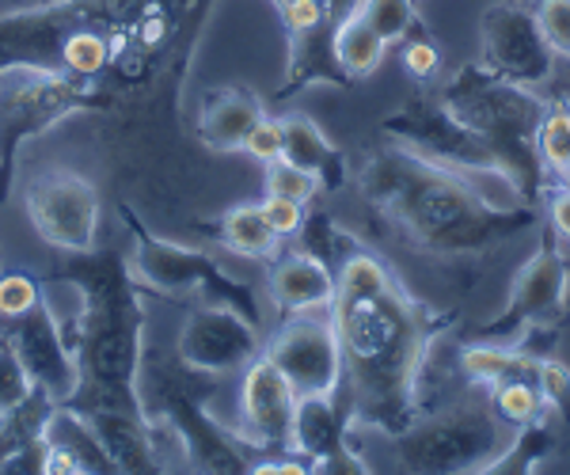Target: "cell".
<instances>
[{"mask_svg": "<svg viewBox=\"0 0 570 475\" xmlns=\"http://www.w3.org/2000/svg\"><path fill=\"white\" fill-rule=\"evenodd\" d=\"M297 236L301 248L335 270L331 324L343 350L338 396L351 410L354 431L400 437L422 415L430 354L453 319L419 300L389 259L327 214H305Z\"/></svg>", "mask_w": 570, "mask_h": 475, "instance_id": "cell-1", "label": "cell"}, {"mask_svg": "<svg viewBox=\"0 0 570 475\" xmlns=\"http://www.w3.org/2000/svg\"><path fill=\"white\" fill-rule=\"evenodd\" d=\"M357 190L384 225L430 259H475L537 225L532 206H499L472 179L384 137L357 164Z\"/></svg>", "mask_w": 570, "mask_h": 475, "instance_id": "cell-2", "label": "cell"}, {"mask_svg": "<svg viewBox=\"0 0 570 475\" xmlns=\"http://www.w3.org/2000/svg\"><path fill=\"white\" fill-rule=\"evenodd\" d=\"M50 281H66L80 294V316L69 343L80 362V388L66 407L91 410H145V308L141 286L130 274V259L118 251L69 255Z\"/></svg>", "mask_w": 570, "mask_h": 475, "instance_id": "cell-3", "label": "cell"}, {"mask_svg": "<svg viewBox=\"0 0 570 475\" xmlns=\"http://www.w3.org/2000/svg\"><path fill=\"white\" fill-rule=\"evenodd\" d=\"M441 103L449 107L468 130H475L499 152V160L518 176L521 195L532 206L544 195V168L537 157V130L548 115V99L537 96V88L513 85L487 69L483 61H468L438 88Z\"/></svg>", "mask_w": 570, "mask_h": 475, "instance_id": "cell-4", "label": "cell"}, {"mask_svg": "<svg viewBox=\"0 0 570 475\" xmlns=\"http://www.w3.org/2000/svg\"><path fill=\"white\" fill-rule=\"evenodd\" d=\"M381 133L389 141H400L403 149L419 152V157L441 164V168L456 171V176L472 179L487 198L499 206H529L521 195V182L510 168L499 160V152L483 141L475 130L441 103L438 91H419L415 99L392 111L381 122Z\"/></svg>", "mask_w": 570, "mask_h": 475, "instance_id": "cell-5", "label": "cell"}, {"mask_svg": "<svg viewBox=\"0 0 570 475\" xmlns=\"http://www.w3.org/2000/svg\"><path fill=\"white\" fill-rule=\"evenodd\" d=\"M126 221H130L134 232L130 274L141 286V294H156L168 300H198V305H225L247 316L252 324H259V300H255L252 286L236 281L214 255L153 236L130 209H126Z\"/></svg>", "mask_w": 570, "mask_h": 475, "instance_id": "cell-6", "label": "cell"}, {"mask_svg": "<svg viewBox=\"0 0 570 475\" xmlns=\"http://www.w3.org/2000/svg\"><path fill=\"white\" fill-rule=\"evenodd\" d=\"M96 91L85 77H72L61 66H35V61H12L0 69V202L12 195L16 152L27 137L50 130L72 111H85Z\"/></svg>", "mask_w": 570, "mask_h": 475, "instance_id": "cell-7", "label": "cell"}, {"mask_svg": "<svg viewBox=\"0 0 570 475\" xmlns=\"http://www.w3.org/2000/svg\"><path fill=\"white\" fill-rule=\"evenodd\" d=\"M510 426L491 410L487 399L461 407L422 410L395 442V461L407 472H483L505 442Z\"/></svg>", "mask_w": 570, "mask_h": 475, "instance_id": "cell-8", "label": "cell"}, {"mask_svg": "<svg viewBox=\"0 0 570 475\" xmlns=\"http://www.w3.org/2000/svg\"><path fill=\"white\" fill-rule=\"evenodd\" d=\"M567 305H570V259L559 248V236L548 228V232H540L529 259L513 274L505 305L483 327L480 339L529 343L537 331H548L551 324H559L567 316Z\"/></svg>", "mask_w": 570, "mask_h": 475, "instance_id": "cell-9", "label": "cell"}, {"mask_svg": "<svg viewBox=\"0 0 570 475\" xmlns=\"http://www.w3.org/2000/svg\"><path fill=\"white\" fill-rule=\"evenodd\" d=\"M23 209L42 244H50V248L66 255L96 251L104 198H99L91 179L77 176L69 168H46L27 179Z\"/></svg>", "mask_w": 570, "mask_h": 475, "instance_id": "cell-10", "label": "cell"}, {"mask_svg": "<svg viewBox=\"0 0 570 475\" xmlns=\"http://www.w3.org/2000/svg\"><path fill=\"white\" fill-rule=\"evenodd\" d=\"M263 354L289 377L297 396H335L343 388V350L327 313H289L263 343Z\"/></svg>", "mask_w": 570, "mask_h": 475, "instance_id": "cell-11", "label": "cell"}, {"mask_svg": "<svg viewBox=\"0 0 570 475\" xmlns=\"http://www.w3.org/2000/svg\"><path fill=\"white\" fill-rule=\"evenodd\" d=\"M483 66L513 85L540 88L556 72V53L525 0H494L480 16Z\"/></svg>", "mask_w": 570, "mask_h": 475, "instance_id": "cell-12", "label": "cell"}, {"mask_svg": "<svg viewBox=\"0 0 570 475\" xmlns=\"http://www.w3.org/2000/svg\"><path fill=\"white\" fill-rule=\"evenodd\" d=\"M263 354L259 324H252L236 308L198 305L187 316L176 343V362L198 377H228L247 369Z\"/></svg>", "mask_w": 570, "mask_h": 475, "instance_id": "cell-13", "label": "cell"}, {"mask_svg": "<svg viewBox=\"0 0 570 475\" xmlns=\"http://www.w3.org/2000/svg\"><path fill=\"white\" fill-rule=\"evenodd\" d=\"M297 388L289 377L259 354L244 369L240 385V426L233 437H240L247 449H259L266 456L293 453V418H297Z\"/></svg>", "mask_w": 570, "mask_h": 475, "instance_id": "cell-14", "label": "cell"}, {"mask_svg": "<svg viewBox=\"0 0 570 475\" xmlns=\"http://www.w3.org/2000/svg\"><path fill=\"white\" fill-rule=\"evenodd\" d=\"M8 343L20 354L27 377L39 385L53 404H69L80 388V362L72 350L66 327L58 324L50 300H39L31 313H23L20 319H12V331Z\"/></svg>", "mask_w": 570, "mask_h": 475, "instance_id": "cell-15", "label": "cell"}, {"mask_svg": "<svg viewBox=\"0 0 570 475\" xmlns=\"http://www.w3.org/2000/svg\"><path fill=\"white\" fill-rule=\"evenodd\" d=\"M354 423L343 396H301L293 418V453L305 456L312 472H373L351 445Z\"/></svg>", "mask_w": 570, "mask_h": 475, "instance_id": "cell-16", "label": "cell"}, {"mask_svg": "<svg viewBox=\"0 0 570 475\" xmlns=\"http://www.w3.org/2000/svg\"><path fill=\"white\" fill-rule=\"evenodd\" d=\"M266 294L285 316L327 313L331 297H335V270L308 248L274 255V267L266 274Z\"/></svg>", "mask_w": 570, "mask_h": 475, "instance_id": "cell-17", "label": "cell"}, {"mask_svg": "<svg viewBox=\"0 0 570 475\" xmlns=\"http://www.w3.org/2000/svg\"><path fill=\"white\" fill-rule=\"evenodd\" d=\"M335 23L338 20H320L312 27H301V31H285V39H289V61H285V85L278 88V99L312 85H335V88L351 85V77L343 72L335 53Z\"/></svg>", "mask_w": 570, "mask_h": 475, "instance_id": "cell-18", "label": "cell"}, {"mask_svg": "<svg viewBox=\"0 0 570 475\" xmlns=\"http://www.w3.org/2000/svg\"><path fill=\"white\" fill-rule=\"evenodd\" d=\"M266 111L252 88H214L202 99L198 137L214 152H244L247 133Z\"/></svg>", "mask_w": 570, "mask_h": 475, "instance_id": "cell-19", "label": "cell"}, {"mask_svg": "<svg viewBox=\"0 0 570 475\" xmlns=\"http://www.w3.org/2000/svg\"><path fill=\"white\" fill-rule=\"evenodd\" d=\"M282 133H285L282 157L289 164H297V168L312 171L324 190H338L351 179V160H346V152L335 149V145L327 141V133L320 130L308 115H285Z\"/></svg>", "mask_w": 570, "mask_h": 475, "instance_id": "cell-20", "label": "cell"}, {"mask_svg": "<svg viewBox=\"0 0 570 475\" xmlns=\"http://www.w3.org/2000/svg\"><path fill=\"white\" fill-rule=\"evenodd\" d=\"M540 354L529 350V343H499V339H472L461 346L456 365L472 388H494L510 377H532Z\"/></svg>", "mask_w": 570, "mask_h": 475, "instance_id": "cell-21", "label": "cell"}, {"mask_svg": "<svg viewBox=\"0 0 570 475\" xmlns=\"http://www.w3.org/2000/svg\"><path fill=\"white\" fill-rule=\"evenodd\" d=\"M335 53H338V66L351 77V85L354 80L373 77V72L381 69L384 53H389V42L381 39V31H376L370 20H365L357 0L335 23Z\"/></svg>", "mask_w": 570, "mask_h": 475, "instance_id": "cell-22", "label": "cell"}, {"mask_svg": "<svg viewBox=\"0 0 570 475\" xmlns=\"http://www.w3.org/2000/svg\"><path fill=\"white\" fill-rule=\"evenodd\" d=\"M217 240L220 248H228L233 255L244 259H274L278 255L282 236L274 232L271 221L263 217V206H233L217 217Z\"/></svg>", "mask_w": 570, "mask_h": 475, "instance_id": "cell-23", "label": "cell"}, {"mask_svg": "<svg viewBox=\"0 0 570 475\" xmlns=\"http://www.w3.org/2000/svg\"><path fill=\"white\" fill-rule=\"evenodd\" d=\"M551 449H556V434H551V423L548 415L532 418V423L518 426L505 442V449L487 464L483 472L499 475V472H537L540 464L548 461Z\"/></svg>", "mask_w": 570, "mask_h": 475, "instance_id": "cell-24", "label": "cell"}, {"mask_svg": "<svg viewBox=\"0 0 570 475\" xmlns=\"http://www.w3.org/2000/svg\"><path fill=\"white\" fill-rule=\"evenodd\" d=\"M487 404H491V410L510 431L548 415V404L537 388V373H532V377H510V380H502V385L487 388Z\"/></svg>", "mask_w": 570, "mask_h": 475, "instance_id": "cell-25", "label": "cell"}, {"mask_svg": "<svg viewBox=\"0 0 570 475\" xmlns=\"http://www.w3.org/2000/svg\"><path fill=\"white\" fill-rule=\"evenodd\" d=\"M537 157L544 179H563L570 171V103H551L537 130Z\"/></svg>", "mask_w": 570, "mask_h": 475, "instance_id": "cell-26", "label": "cell"}, {"mask_svg": "<svg viewBox=\"0 0 570 475\" xmlns=\"http://www.w3.org/2000/svg\"><path fill=\"white\" fill-rule=\"evenodd\" d=\"M58 66L69 69L72 77H99L107 66H110V42L104 31L96 27H72V31L61 39V50H58Z\"/></svg>", "mask_w": 570, "mask_h": 475, "instance_id": "cell-27", "label": "cell"}, {"mask_svg": "<svg viewBox=\"0 0 570 475\" xmlns=\"http://www.w3.org/2000/svg\"><path fill=\"white\" fill-rule=\"evenodd\" d=\"M357 8L365 12L381 39L395 46V42H407L411 34L426 31L422 23V12H419V0H357Z\"/></svg>", "mask_w": 570, "mask_h": 475, "instance_id": "cell-28", "label": "cell"}, {"mask_svg": "<svg viewBox=\"0 0 570 475\" xmlns=\"http://www.w3.org/2000/svg\"><path fill=\"white\" fill-rule=\"evenodd\" d=\"M263 168H266V195H282V198H293V202H301V206H312L320 190H324L312 171L297 168V164H289L285 157L263 164Z\"/></svg>", "mask_w": 570, "mask_h": 475, "instance_id": "cell-29", "label": "cell"}, {"mask_svg": "<svg viewBox=\"0 0 570 475\" xmlns=\"http://www.w3.org/2000/svg\"><path fill=\"white\" fill-rule=\"evenodd\" d=\"M35 380L27 377L20 354L12 350V343H8V335H0V415H8V410H16L23 404L27 396H31Z\"/></svg>", "mask_w": 570, "mask_h": 475, "instance_id": "cell-30", "label": "cell"}, {"mask_svg": "<svg viewBox=\"0 0 570 475\" xmlns=\"http://www.w3.org/2000/svg\"><path fill=\"white\" fill-rule=\"evenodd\" d=\"M39 300H42L39 278H31L27 270L0 274V316L4 319H20L23 313H31Z\"/></svg>", "mask_w": 570, "mask_h": 475, "instance_id": "cell-31", "label": "cell"}, {"mask_svg": "<svg viewBox=\"0 0 570 475\" xmlns=\"http://www.w3.org/2000/svg\"><path fill=\"white\" fill-rule=\"evenodd\" d=\"M537 388L548 404V415L563 418L570 426V369L556 358H540L537 362Z\"/></svg>", "mask_w": 570, "mask_h": 475, "instance_id": "cell-32", "label": "cell"}, {"mask_svg": "<svg viewBox=\"0 0 570 475\" xmlns=\"http://www.w3.org/2000/svg\"><path fill=\"white\" fill-rule=\"evenodd\" d=\"M532 12L556 58L570 61V0H532Z\"/></svg>", "mask_w": 570, "mask_h": 475, "instance_id": "cell-33", "label": "cell"}, {"mask_svg": "<svg viewBox=\"0 0 570 475\" xmlns=\"http://www.w3.org/2000/svg\"><path fill=\"white\" fill-rule=\"evenodd\" d=\"M403 66H407V72L415 80L434 77V72L441 69V50H438L434 34H430V31L411 34V39L403 42Z\"/></svg>", "mask_w": 570, "mask_h": 475, "instance_id": "cell-34", "label": "cell"}, {"mask_svg": "<svg viewBox=\"0 0 570 475\" xmlns=\"http://www.w3.org/2000/svg\"><path fill=\"white\" fill-rule=\"evenodd\" d=\"M282 145H285L282 118L263 115L259 122H255V130L247 133L244 152H247L252 160H259V164H271V160H278V157H282Z\"/></svg>", "mask_w": 570, "mask_h": 475, "instance_id": "cell-35", "label": "cell"}, {"mask_svg": "<svg viewBox=\"0 0 570 475\" xmlns=\"http://www.w3.org/2000/svg\"><path fill=\"white\" fill-rule=\"evenodd\" d=\"M259 206H263V217L271 221V228L282 236V240H285V236H297V232H301V225H305V206L293 202V198L266 195Z\"/></svg>", "mask_w": 570, "mask_h": 475, "instance_id": "cell-36", "label": "cell"}, {"mask_svg": "<svg viewBox=\"0 0 570 475\" xmlns=\"http://www.w3.org/2000/svg\"><path fill=\"white\" fill-rule=\"evenodd\" d=\"M548 221H551V232L559 236V240L570 244V187L567 182H559V187H551L548 182Z\"/></svg>", "mask_w": 570, "mask_h": 475, "instance_id": "cell-37", "label": "cell"}, {"mask_svg": "<svg viewBox=\"0 0 570 475\" xmlns=\"http://www.w3.org/2000/svg\"><path fill=\"white\" fill-rule=\"evenodd\" d=\"M419 4H422V0H419Z\"/></svg>", "mask_w": 570, "mask_h": 475, "instance_id": "cell-38", "label": "cell"}]
</instances>
